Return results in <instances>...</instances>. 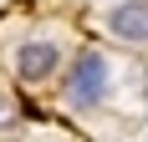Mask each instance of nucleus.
<instances>
[{
    "label": "nucleus",
    "mask_w": 148,
    "mask_h": 142,
    "mask_svg": "<svg viewBox=\"0 0 148 142\" xmlns=\"http://www.w3.org/2000/svg\"><path fill=\"white\" fill-rule=\"evenodd\" d=\"M56 66H61V51H56V41H26V46H15V76L21 81H51L56 76Z\"/></svg>",
    "instance_id": "nucleus-2"
},
{
    "label": "nucleus",
    "mask_w": 148,
    "mask_h": 142,
    "mask_svg": "<svg viewBox=\"0 0 148 142\" xmlns=\"http://www.w3.org/2000/svg\"><path fill=\"white\" fill-rule=\"evenodd\" d=\"M66 97L77 107H97L107 97V61H102V51H82L72 61V71H66Z\"/></svg>",
    "instance_id": "nucleus-1"
},
{
    "label": "nucleus",
    "mask_w": 148,
    "mask_h": 142,
    "mask_svg": "<svg viewBox=\"0 0 148 142\" xmlns=\"http://www.w3.org/2000/svg\"><path fill=\"white\" fill-rule=\"evenodd\" d=\"M102 26H107V36L123 41V46H148V0H123Z\"/></svg>",
    "instance_id": "nucleus-3"
}]
</instances>
